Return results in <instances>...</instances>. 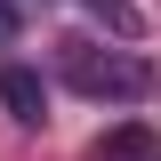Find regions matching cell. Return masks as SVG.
Here are the masks:
<instances>
[{"label": "cell", "instance_id": "1", "mask_svg": "<svg viewBox=\"0 0 161 161\" xmlns=\"http://www.w3.org/2000/svg\"><path fill=\"white\" fill-rule=\"evenodd\" d=\"M57 73H64V89L89 97V105H129V97L153 89V73H145L129 48H105V40H89V32L57 40Z\"/></svg>", "mask_w": 161, "mask_h": 161}, {"label": "cell", "instance_id": "2", "mask_svg": "<svg viewBox=\"0 0 161 161\" xmlns=\"http://www.w3.org/2000/svg\"><path fill=\"white\" fill-rule=\"evenodd\" d=\"M0 105H8V121L40 129V121H48V80H40L32 64H8V73H0Z\"/></svg>", "mask_w": 161, "mask_h": 161}, {"label": "cell", "instance_id": "3", "mask_svg": "<svg viewBox=\"0 0 161 161\" xmlns=\"http://www.w3.org/2000/svg\"><path fill=\"white\" fill-rule=\"evenodd\" d=\"M80 8H89V16H97V24H113L121 40H129V32H137V24H145V16H137V0H80Z\"/></svg>", "mask_w": 161, "mask_h": 161}, {"label": "cell", "instance_id": "4", "mask_svg": "<svg viewBox=\"0 0 161 161\" xmlns=\"http://www.w3.org/2000/svg\"><path fill=\"white\" fill-rule=\"evenodd\" d=\"M16 24H24V16H16V0H0V48L16 40Z\"/></svg>", "mask_w": 161, "mask_h": 161}]
</instances>
